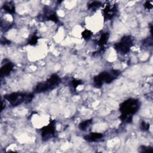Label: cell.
<instances>
[{"instance_id":"cell-17","label":"cell","mask_w":153,"mask_h":153,"mask_svg":"<svg viewBox=\"0 0 153 153\" xmlns=\"http://www.w3.org/2000/svg\"><path fill=\"white\" fill-rule=\"evenodd\" d=\"M149 124L145 123L144 121L142 122V123L140 124V128L143 131H146L149 129Z\"/></svg>"},{"instance_id":"cell-10","label":"cell","mask_w":153,"mask_h":153,"mask_svg":"<svg viewBox=\"0 0 153 153\" xmlns=\"http://www.w3.org/2000/svg\"><path fill=\"white\" fill-rule=\"evenodd\" d=\"M3 9L8 13L14 14L15 13V5L13 1L6 2L2 7Z\"/></svg>"},{"instance_id":"cell-15","label":"cell","mask_w":153,"mask_h":153,"mask_svg":"<svg viewBox=\"0 0 153 153\" xmlns=\"http://www.w3.org/2000/svg\"><path fill=\"white\" fill-rule=\"evenodd\" d=\"M38 40V37L36 35H34L30 37V38L28 41V44L31 45H35L37 44Z\"/></svg>"},{"instance_id":"cell-2","label":"cell","mask_w":153,"mask_h":153,"mask_svg":"<svg viewBox=\"0 0 153 153\" xmlns=\"http://www.w3.org/2000/svg\"><path fill=\"white\" fill-rule=\"evenodd\" d=\"M33 97L34 96L32 93L14 92L6 94L4 96V98L11 105L13 106H16L22 103H27L30 102Z\"/></svg>"},{"instance_id":"cell-7","label":"cell","mask_w":153,"mask_h":153,"mask_svg":"<svg viewBox=\"0 0 153 153\" xmlns=\"http://www.w3.org/2000/svg\"><path fill=\"white\" fill-rule=\"evenodd\" d=\"M117 11V7L115 4H108L105 6L103 10V16L105 20H111L112 19Z\"/></svg>"},{"instance_id":"cell-16","label":"cell","mask_w":153,"mask_h":153,"mask_svg":"<svg viewBox=\"0 0 153 153\" xmlns=\"http://www.w3.org/2000/svg\"><path fill=\"white\" fill-rule=\"evenodd\" d=\"M139 151L141 152H146L152 151V147L147 146H141L139 148Z\"/></svg>"},{"instance_id":"cell-9","label":"cell","mask_w":153,"mask_h":153,"mask_svg":"<svg viewBox=\"0 0 153 153\" xmlns=\"http://www.w3.org/2000/svg\"><path fill=\"white\" fill-rule=\"evenodd\" d=\"M103 137V134L100 133H90L84 136L85 140L88 142H96L100 140Z\"/></svg>"},{"instance_id":"cell-6","label":"cell","mask_w":153,"mask_h":153,"mask_svg":"<svg viewBox=\"0 0 153 153\" xmlns=\"http://www.w3.org/2000/svg\"><path fill=\"white\" fill-rule=\"evenodd\" d=\"M56 124L55 121L51 120L50 123L41 128V137L44 141L48 140L53 137L55 134Z\"/></svg>"},{"instance_id":"cell-19","label":"cell","mask_w":153,"mask_h":153,"mask_svg":"<svg viewBox=\"0 0 153 153\" xmlns=\"http://www.w3.org/2000/svg\"><path fill=\"white\" fill-rule=\"evenodd\" d=\"M145 7L146 8V9H148V10H150V9H152V4L151 3V1H146L144 5Z\"/></svg>"},{"instance_id":"cell-1","label":"cell","mask_w":153,"mask_h":153,"mask_svg":"<svg viewBox=\"0 0 153 153\" xmlns=\"http://www.w3.org/2000/svg\"><path fill=\"white\" fill-rule=\"evenodd\" d=\"M140 106L138 99L130 98L124 101L120 105L121 115L120 118L121 121L126 123H130L132 121L133 115L139 110Z\"/></svg>"},{"instance_id":"cell-12","label":"cell","mask_w":153,"mask_h":153,"mask_svg":"<svg viewBox=\"0 0 153 153\" xmlns=\"http://www.w3.org/2000/svg\"><path fill=\"white\" fill-rule=\"evenodd\" d=\"M92 121H93L92 119L85 120V121L81 122V123H79L78 127L81 130H85L86 128H88V127H89L91 125V124L92 123Z\"/></svg>"},{"instance_id":"cell-18","label":"cell","mask_w":153,"mask_h":153,"mask_svg":"<svg viewBox=\"0 0 153 153\" xmlns=\"http://www.w3.org/2000/svg\"><path fill=\"white\" fill-rule=\"evenodd\" d=\"M72 86L74 88H76L79 85L82 84V81L80 80H76V79H73L72 81Z\"/></svg>"},{"instance_id":"cell-8","label":"cell","mask_w":153,"mask_h":153,"mask_svg":"<svg viewBox=\"0 0 153 153\" xmlns=\"http://www.w3.org/2000/svg\"><path fill=\"white\" fill-rule=\"evenodd\" d=\"M14 68V65L11 62H7L5 63L1 68L0 70L1 76L2 78L5 76L8 75L10 72L13 71Z\"/></svg>"},{"instance_id":"cell-11","label":"cell","mask_w":153,"mask_h":153,"mask_svg":"<svg viewBox=\"0 0 153 153\" xmlns=\"http://www.w3.org/2000/svg\"><path fill=\"white\" fill-rule=\"evenodd\" d=\"M109 34L108 32L106 33H103L101 36L100 37L99 39L97 41V44L98 45L101 47H103L105 46V45L106 44L108 39H109Z\"/></svg>"},{"instance_id":"cell-5","label":"cell","mask_w":153,"mask_h":153,"mask_svg":"<svg viewBox=\"0 0 153 153\" xmlns=\"http://www.w3.org/2000/svg\"><path fill=\"white\" fill-rule=\"evenodd\" d=\"M133 44V39L130 36H124L119 42L114 44V48L121 54H126L130 51Z\"/></svg>"},{"instance_id":"cell-4","label":"cell","mask_w":153,"mask_h":153,"mask_svg":"<svg viewBox=\"0 0 153 153\" xmlns=\"http://www.w3.org/2000/svg\"><path fill=\"white\" fill-rule=\"evenodd\" d=\"M61 82V79L57 74H53L44 82L38 84L35 88V92L42 93L55 88Z\"/></svg>"},{"instance_id":"cell-3","label":"cell","mask_w":153,"mask_h":153,"mask_svg":"<svg viewBox=\"0 0 153 153\" xmlns=\"http://www.w3.org/2000/svg\"><path fill=\"white\" fill-rule=\"evenodd\" d=\"M120 74L118 70H112L109 72L104 71L94 76L93 79L94 86L96 88H100L104 83L109 84L112 82Z\"/></svg>"},{"instance_id":"cell-14","label":"cell","mask_w":153,"mask_h":153,"mask_svg":"<svg viewBox=\"0 0 153 153\" xmlns=\"http://www.w3.org/2000/svg\"><path fill=\"white\" fill-rule=\"evenodd\" d=\"M101 4H102L101 2H99V1H93V2H91L88 5V9H96L101 5Z\"/></svg>"},{"instance_id":"cell-13","label":"cell","mask_w":153,"mask_h":153,"mask_svg":"<svg viewBox=\"0 0 153 153\" xmlns=\"http://www.w3.org/2000/svg\"><path fill=\"white\" fill-rule=\"evenodd\" d=\"M91 35H92V32L91 30H88V29L84 30L81 33L82 37L84 39H86V40L89 39L91 37Z\"/></svg>"}]
</instances>
